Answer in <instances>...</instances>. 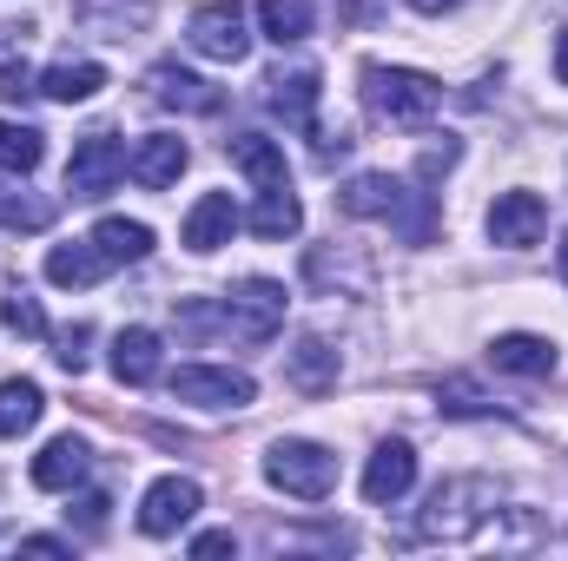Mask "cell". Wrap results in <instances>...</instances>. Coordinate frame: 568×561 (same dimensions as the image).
Wrapping results in <instances>:
<instances>
[{"label":"cell","mask_w":568,"mask_h":561,"mask_svg":"<svg viewBox=\"0 0 568 561\" xmlns=\"http://www.w3.org/2000/svg\"><path fill=\"white\" fill-rule=\"evenodd\" d=\"M47 159V145H40V133L33 126H20V120H0V172H33Z\"/></svg>","instance_id":"cell-26"},{"label":"cell","mask_w":568,"mask_h":561,"mask_svg":"<svg viewBox=\"0 0 568 561\" xmlns=\"http://www.w3.org/2000/svg\"><path fill=\"white\" fill-rule=\"evenodd\" d=\"M40 410H47V397H40L33 377H7L0 384V436H27L40 422Z\"/></svg>","instance_id":"cell-24"},{"label":"cell","mask_w":568,"mask_h":561,"mask_svg":"<svg viewBox=\"0 0 568 561\" xmlns=\"http://www.w3.org/2000/svg\"><path fill=\"white\" fill-rule=\"evenodd\" d=\"M265 476H272V489L297 496V502H324L337 489V456L324 442L284 436V442H272V456H265Z\"/></svg>","instance_id":"cell-3"},{"label":"cell","mask_w":568,"mask_h":561,"mask_svg":"<svg viewBox=\"0 0 568 561\" xmlns=\"http://www.w3.org/2000/svg\"><path fill=\"white\" fill-rule=\"evenodd\" d=\"M436 397H443V410H449V417H483V410H489V404H483V390H476V384H463V377H449Z\"/></svg>","instance_id":"cell-28"},{"label":"cell","mask_w":568,"mask_h":561,"mask_svg":"<svg viewBox=\"0 0 568 561\" xmlns=\"http://www.w3.org/2000/svg\"><path fill=\"white\" fill-rule=\"evenodd\" d=\"M245 218H239V205H232V192H205L192 212H185V245L205 258V252H219V245H232V232H239Z\"/></svg>","instance_id":"cell-14"},{"label":"cell","mask_w":568,"mask_h":561,"mask_svg":"<svg viewBox=\"0 0 568 561\" xmlns=\"http://www.w3.org/2000/svg\"><path fill=\"white\" fill-rule=\"evenodd\" d=\"M410 482H417V449L410 442H377V456L364 462V502L390 509V502L410 496Z\"/></svg>","instance_id":"cell-10"},{"label":"cell","mask_w":568,"mask_h":561,"mask_svg":"<svg viewBox=\"0 0 568 561\" xmlns=\"http://www.w3.org/2000/svg\"><path fill=\"white\" fill-rule=\"evenodd\" d=\"M364 106L390 126H424L443 106V86L417 67H364Z\"/></svg>","instance_id":"cell-2"},{"label":"cell","mask_w":568,"mask_h":561,"mask_svg":"<svg viewBox=\"0 0 568 561\" xmlns=\"http://www.w3.org/2000/svg\"><path fill=\"white\" fill-rule=\"evenodd\" d=\"M489 245H509V252H523V245H536L542 238V225H549V205L536 198V192H503L496 205H489Z\"/></svg>","instance_id":"cell-9"},{"label":"cell","mask_w":568,"mask_h":561,"mask_svg":"<svg viewBox=\"0 0 568 561\" xmlns=\"http://www.w3.org/2000/svg\"><path fill=\"white\" fill-rule=\"evenodd\" d=\"M0 93H7V100H27L33 86H27V73H20V67H7V73H0Z\"/></svg>","instance_id":"cell-33"},{"label":"cell","mask_w":568,"mask_h":561,"mask_svg":"<svg viewBox=\"0 0 568 561\" xmlns=\"http://www.w3.org/2000/svg\"><path fill=\"white\" fill-rule=\"evenodd\" d=\"M106 509H113L106 496H80V529H87V536H100V529H106Z\"/></svg>","instance_id":"cell-30"},{"label":"cell","mask_w":568,"mask_h":561,"mask_svg":"<svg viewBox=\"0 0 568 561\" xmlns=\"http://www.w3.org/2000/svg\"><path fill=\"white\" fill-rule=\"evenodd\" d=\"M284 324V284L272 278H239L219 297V330L239 344H272Z\"/></svg>","instance_id":"cell-4"},{"label":"cell","mask_w":568,"mask_h":561,"mask_svg":"<svg viewBox=\"0 0 568 561\" xmlns=\"http://www.w3.org/2000/svg\"><path fill=\"white\" fill-rule=\"evenodd\" d=\"M258 27H265V40L297 47L311 33V0H258Z\"/></svg>","instance_id":"cell-25"},{"label":"cell","mask_w":568,"mask_h":561,"mask_svg":"<svg viewBox=\"0 0 568 561\" xmlns=\"http://www.w3.org/2000/svg\"><path fill=\"white\" fill-rule=\"evenodd\" d=\"M172 397L192 404V410H245L258 397V384L245 370H225V364H185L172 377Z\"/></svg>","instance_id":"cell-6"},{"label":"cell","mask_w":568,"mask_h":561,"mask_svg":"<svg viewBox=\"0 0 568 561\" xmlns=\"http://www.w3.org/2000/svg\"><path fill=\"white\" fill-rule=\"evenodd\" d=\"M284 377H291V390L324 397V390L337 384V350H331V344H317V337H304V344L284 357Z\"/></svg>","instance_id":"cell-20"},{"label":"cell","mask_w":568,"mask_h":561,"mask_svg":"<svg viewBox=\"0 0 568 561\" xmlns=\"http://www.w3.org/2000/svg\"><path fill=\"white\" fill-rule=\"evenodd\" d=\"M556 80L568 86V27H562V40H556Z\"/></svg>","instance_id":"cell-34"},{"label":"cell","mask_w":568,"mask_h":561,"mask_svg":"<svg viewBox=\"0 0 568 561\" xmlns=\"http://www.w3.org/2000/svg\"><path fill=\"white\" fill-rule=\"evenodd\" d=\"M192 165V152H185V140H172V133H152V140H140L133 152H126V172L140 178L145 192H165V185H179V172Z\"/></svg>","instance_id":"cell-13"},{"label":"cell","mask_w":568,"mask_h":561,"mask_svg":"<svg viewBox=\"0 0 568 561\" xmlns=\"http://www.w3.org/2000/svg\"><path fill=\"white\" fill-rule=\"evenodd\" d=\"M562 278H568V238H562Z\"/></svg>","instance_id":"cell-36"},{"label":"cell","mask_w":568,"mask_h":561,"mask_svg":"<svg viewBox=\"0 0 568 561\" xmlns=\"http://www.w3.org/2000/svg\"><path fill=\"white\" fill-rule=\"evenodd\" d=\"M100 86H106V67H100V60H60V67H47V80H40V93L60 100V106H87Z\"/></svg>","instance_id":"cell-19"},{"label":"cell","mask_w":568,"mask_h":561,"mask_svg":"<svg viewBox=\"0 0 568 561\" xmlns=\"http://www.w3.org/2000/svg\"><path fill=\"white\" fill-rule=\"evenodd\" d=\"M0 324H7L13 337H47V310H40V297H33V290H20V284L0 297Z\"/></svg>","instance_id":"cell-27"},{"label":"cell","mask_w":568,"mask_h":561,"mask_svg":"<svg viewBox=\"0 0 568 561\" xmlns=\"http://www.w3.org/2000/svg\"><path fill=\"white\" fill-rule=\"evenodd\" d=\"M120 178H126V145L113 133H87L73 145V159H67V192L73 198H106Z\"/></svg>","instance_id":"cell-7"},{"label":"cell","mask_w":568,"mask_h":561,"mask_svg":"<svg viewBox=\"0 0 568 561\" xmlns=\"http://www.w3.org/2000/svg\"><path fill=\"white\" fill-rule=\"evenodd\" d=\"M265 86H272V93H265V106L278 113L291 133H317V93H324V86H317V67H291V73H272Z\"/></svg>","instance_id":"cell-11"},{"label":"cell","mask_w":568,"mask_h":561,"mask_svg":"<svg viewBox=\"0 0 568 561\" xmlns=\"http://www.w3.org/2000/svg\"><path fill=\"white\" fill-rule=\"evenodd\" d=\"M106 272V258H100V245L87 238V245H53L47 252V284H60V290H87V284H100Z\"/></svg>","instance_id":"cell-21"},{"label":"cell","mask_w":568,"mask_h":561,"mask_svg":"<svg viewBox=\"0 0 568 561\" xmlns=\"http://www.w3.org/2000/svg\"><path fill=\"white\" fill-rule=\"evenodd\" d=\"M20 549H27V555H73V549H67V542H60V536H27V542H20Z\"/></svg>","instance_id":"cell-31"},{"label":"cell","mask_w":568,"mask_h":561,"mask_svg":"<svg viewBox=\"0 0 568 561\" xmlns=\"http://www.w3.org/2000/svg\"><path fill=\"white\" fill-rule=\"evenodd\" d=\"M159 370H165V344H159V330H145V324H126L120 337H113V377L120 384H159Z\"/></svg>","instance_id":"cell-12"},{"label":"cell","mask_w":568,"mask_h":561,"mask_svg":"<svg viewBox=\"0 0 568 561\" xmlns=\"http://www.w3.org/2000/svg\"><path fill=\"white\" fill-rule=\"evenodd\" d=\"M87 469H93V449H87L80 436H53V442L33 456V489H53V496H67L73 482H87Z\"/></svg>","instance_id":"cell-15"},{"label":"cell","mask_w":568,"mask_h":561,"mask_svg":"<svg viewBox=\"0 0 568 561\" xmlns=\"http://www.w3.org/2000/svg\"><path fill=\"white\" fill-rule=\"evenodd\" d=\"M337 205H344L351 218H384V225H397L410 245L429 238V192H410V185L390 178V172H357V178L337 192Z\"/></svg>","instance_id":"cell-1"},{"label":"cell","mask_w":568,"mask_h":561,"mask_svg":"<svg viewBox=\"0 0 568 561\" xmlns=\"http://www.w3.org/2000/svg\"><path fill=\"white\" fill-rule=\"evenodd\" d=\"M87 337H93L87 324H73V330H60V337H53V344H60L53 357H60V370H67V377H80V370H87Z\"/></svg>","instance_id":"cell-29"},{"label":"cell","mask_w":568,"mask_h":561,"mask_svg":"<svg viewBox=\"0 0 568 561\" xmlns=\"http://www.w3.org/2000/svg\"><path fill=\"white\" fill-rule=\"evenodd\" d=\"M410 7H417V13H449L456 0H410Z\"/></svg>","instance_id":"cell-35"},{"label":"cell","mask_w":568,"mask_h":561,"mask_svg":"<svg viewBox=\"0 0 568 561\" xmlns=\"http://www.w3.org/2000/svg\"><path fill=\"white\" fill-rule=\"evenodd\" d=\"M185 40H192L205 60H219V67H239V60L252 53L245 7H239V0H205V7H192V20H185Z\"/></svg>","instance_id":"cell-5"},{"label":"cell","mask_w":568,"mask_h":561,"mask_svg":"<svg viewBox=\"0 0 568 561\" xmlns=\"http://www.w3.org/2000/svg\"><path fill=\"white\" fill-rule=\"evenodd\" d=\"M192 555H239V542H232V536H199Z\"/></svg>","instance_id":"cell-32"},{"label":"cell","mask_w":568,"mask_h":561,"mask_svg":"<svg viewBox=\"0 0 568 561\" xmlns=\"http://www.w3.org/2000/svg\"><path fill=\"white\" fill-rule=\"evenodd\" d=\"M232 165L258 185V192H272V185H291V172H284V145L265 140V133H239L232 140Z\"/></svg>","instance_id":"cell-18"},{"label":"cell","mask_w":568,"mask_h":561,"mask_svg":"<svg viewBox=\"0 0 568 561\" xmlns=\"http://www.w3.org/2000/svg\"><path fill=\"white\" fill-rule=\"evenodd\" d=\"M199 482L192 476H159L140 496V536H179L192 516H199Z\"/></svg>","instance_id":"cell-8"},{"label":"cell","mask_w":568,"mask_h":561,"mask_svg":"<svg viewBox=\"0 0 568 561\" xmlns=\"http://www.w3.org/2000/svg\"><path fill=\"white\" fill-rule=\"evenodd\" d=\"M152 100L159 106H179V113H219L225 93L199 73H179V67H152Z\"/></svg>","instance_id":"cell-17"},{"label":"cell","mask_w":568,"mask_h":561,"mask_svg":"<svg viewBox=\"0 0 568 561\" xmlns=\"http://www.w3.org/2000/svg\"><path fill=\"white\" fill-rule=\"evenodd\" d=\"M258 238H291L297 225H304V205H297V192L291 185H272V192H258V205H252V218H245Z\"/></svg>","instance_id":"cell-23"},{"label":"cell","mask_w":568,"mask_h":561,"mask_svg":"<svg viewBox=\"0 0 568 561\" xmlns=\"http://www.w3.org/2000/svg\"><path fill=\"white\" fill-rule=\"evenodd\" d=\"M93 245H100L106 265H140L145 252H152V225H140V218H100Z\"/></svg>","instance_id":"cell-22"},{"label":"cell","mask_w":568,"mask_h":561,"mask_svg":"<svg viewBox=\"0 0 568 561\" xmlns=\"http://www.w3.org/2000/svg\"><path fill=\"white\" fill-rule=\"evenodd\" d=\"M489 364L503 377H556V344L549 337H529V330H509L489 344Z\"/></svg>","instance_id":"cell-16"}]
</instances>
